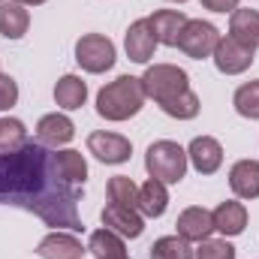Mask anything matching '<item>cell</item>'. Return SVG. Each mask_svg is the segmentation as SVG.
<instances>
[{
	"label": "cell",
	"instance_id": "16",
	"mask_svg": "<svg viewBox=\"0 0 259 259\" xmlns=\"http://www.w3.org/2000/svg\"><path fill=\"white\" fill-rule=\"evenodd\" d=\"M148 24H151L154 36H157V42H163V46H178V36H181V30H184V24H187V15H184L181 9H157V12L148 18Z\"/></svg>",
	"mask_w": 259,
	"mask_h": 259
},
{
	"label": "cell",
	"instance_id": "8",
	"mask_svg": "<svg viewBox=\"0 0 259 259\" xmlns=\"http://www.w3.org/2000/svg\"><path fill=\"white\" fill-rule=\"evenodd\" d=\"M211 58H214V66L223 75H238V72L250 69V64H253V49L241 46L232 36H220V42H217V49H214Z\"/></svg>",
	"mask_w": 259,
	"mask_h": 259
},
{
	"label": "cell",
	"instance_id": "5",
	"mask_svg": "<svg viewBox=\"0 0 259 259\" xmlns=\"http://www.w3.org/2000/svg\"><path fill=\"white\" fill-rule=\"evenodd\" d=\"M115 42L103 33H84L78 42H75V61L84 72H106L115 66Z\"/></svg>",
	"mask_w": 259,
	"mask_h": 259
},
{
	"label": "cell",
	"instance_id": "18",
	"mask_svg": "<svg viewBox=\"0 0 259 259\" xmlns=\"http://www.w3.org/2000/svg\"><path fill=\"white\" fill-rule=\"evenodd\" d=\"M30 27V12L24 9V3L15 0H3L0 3V36L6 39H21Z\"/></svg>",
	"mask_w": 259,
	"mask_h": 259
},
{
	"label": "cell",
	"instance_id": "31",
	"mask_svg": "<svg viewBox=\"0 0 259 259\" xmlns=\"http://www.w3.org/2000/svg\"><path fill=\"white\" fill-rule=\"evenodd\" d=\"M199 3L211 12H235L238 9V0H199Z\"/></svg>",
	"mask_w": 259,
	"mask_h": 259
},
{
	"label": "cell",
	"instance_id": "27",
	"mask_svg": "<svg viewBox=\"0 0 259 259\" xmlns=\"http://www.w3.org/2000/svg\"><path fill=\"white\" fill-rule=\"evenodd\" d=\"M160 109H163L169 118L190 121V118H196V115H199V97H196L193 91H184V94H178V97H172V100L160 103Z\"/></svg>",
	"mask_w": 259,
	"mask_h": 259
},
{
	"label": "cell",
	"instance_id": "34",
	"mask_svg": "<svg viewBox=\"0 0 259 259\" xmlns=\"http://www.w3.org/2000/svg\"><path fill=\"white\" fill-rule=\"evenodd\" d=\"M0 3H3V0H0Z\"/></svg>",
	"mask_w": 259,
	"mask_h": 259
},
{
	"label": "cell",
	"instance_id": "25",
	"mask_svg": "<svg viewBox=\"0 0 259 259\" xmlns=\"http://www.w3.org/2000/svg\"><path fill=\"white\" fill-rule=\"evenodd\" d=\"M30 139H27V127L18 121V118H0V151L9 154V151H18L24 148Z\"/></svg>",
	"mask_w": 259,
	"mask_h": 259
},
{
	"label": "cell",
	"instance_id": "22",
	"mask_svg": "<svg viewBox=\"0 0 259 259\" xmlns=\"http://www.w3.org/2000/svg\"><path fill=\"white\" fill-rule=\"evenodd\" d=\"M88 253H94V259H127V244L118 232L97 229V232H91Z\"/></svg>",
	"mask_w": 259,
	"mask_h": 259
},
{
	"label": "cell",
	"instance_id": "4",
	"mask_svg": "<svg viewBox=\"0 0 259 259\" xmlns=\"http://www.w3.org/2000/svg\"><path fill=\"white\" fill-rule=\"evenodd\" d=\"M142 88H145V97H151L157 106L190 91V75L175 64H154L145 69L142 75Z\"/></svg>",
	"mask_w": 259,
	"mask_h": 259
},
{
	"label": "cell",
	"instance_id": "32",
	"mask_svg": "<svg viewBox=\"0 0 259 259\" xmlns=\"http://www.w3.org/2000/svg\"><path fill=\"white\" fill-rule=\"evenodd\" d=\"M15 3H24V6H39V3H46V0H15Z\"/></svg>",
	"mask_w": 259,
	"mask_h": 259
},
{
	"label": "cell",
	"instance_id": "23",
	"mask_svg": "<svg viewBox=\"0 0 259 259\" xmlns=\"http://www.w3.org/2000/svg\"><path fill=\"white\" fill-rule=\"evenodd\" d=\"M55 160H58V169H61V175H64L69 184H84L88 181V160H84V154L81 151H72V148H66V151H58L55 154Z\"/></svg>",
	"mask_w": 259,
	"mask_h": 259
},
{
	"label": "cell",
	"instance_id": "2",
	"mask_svg": "<svg viewBox=\"0 0 259 259\" xmlns=\"http://www.w3.org/2000/svg\"><path fill=\"white\" fill-rule=\"evenodd\" d=\"M145 88L136 75H118L97 94V112L106 121H130L145 106Z\"/></svg>",
	"mask_w": 259,
	"mask_h": 259
},
{
	"label": "cell",
	"instance_id": "11",
	"mask_svg": "<svg viewBox=\"0 0 259 259\" xmlns=\"http://www.w3.org/2000/svg\"><path fill=\"white\" fill-rule=\"evenodd\" d=\"M187 160L193 163L199 175H214L223 163V145L211 136H196L187 148Z\"/></svg>",
	"mask_w": 259,
	"mask_h": 259
},
{
	"label": "cell",
	"instance_id": "29",
	"mask_svg": "<svg viewBox=\"0 0 259 259\" xmlns=\"http://www.w3.org/2000/svg\"><path fill=\"white\" fill-rule=\"evenodd\" d=\"M196 259H235V247L226 238H205L193 250Z\"/></svg>",
	"mask_w": 259,
	"mask_h": 259
},
{
	"label": "cell",
	"instance_id": "33",
	"mask_svg": "<svg viewBox=\"0 0 259 259\" xmlns=\"http://www.w3.org/2000/svg\"><path fill=\"white\" fill-rule=\"evenodd\" d=\"M172 3H184V0H172Z\"/></svg>",
	"mask_w": 259,
	"mask_h": 259
},
{
	"label": "cell",
	"instance_id": "26",
	"mask_svg": "<svg viewBox=\"0 0 259 259\" xmlns=\"http://www.w3.org/2000/svg\"><path fill=\"white\" fill-rule=\"evenodd\" d=\"M232 106L241 118H250V121H259V81H247L235 91L232 97Z\"/></svg>",
	"mask_w": 259,
	"mask_h": 259
},
{
	"label": "cell",
	"instance_id": "15",
	"mask_svg": "<svg viewBox=\"0 0 259 259\" xmlns=\"http://www.w3.org/2000/svg\"><path fill=\"white\" fill-rule=\"evenodd\" d=\"M211 217H214V229L223 232L226 238H235V235H241L247 229V208L241 202H235V199L220 202L211 211Z\"/></svg>",
	"mask_w": 259,
	"mask_h": 259
},
{
	"label": "cell",
	"instance_id": "21",
	"mask_svg": "<svg viewBox=\"0 0 259 259\" xmlns=\"http://www.w3.org/2000/svg\"><path fill=\"white\" fill-rule=\"evenodd\" d=\"M84 100H88V84H84L78 75L69 72V75H61V78H58V84H55V103H58L64 112L81 109Z\"/></svg>",
	"mask_w": 259,
	"mask_h": 259
},
{
	"label": "cell",
	"instance_id": "14",
	"mask_svg": "<svg viewBox=\"0 0 259 259\" xmlns=\"http://www.w3.org/2000/svg\"><path fill=\"white\" fill-rule=\"evenodd\" d=\"M88 247H81V241L72 232H49L39 244H36V256L39 259H81Z\"/></svg>",
	"mask_w": 259,
	"mask_h": 259
},
{
	"label": "cell",
	"instance_id": "1",
	"mask_svg": "<svg viewBox=\"0 0 259 259\" xmlns=\"http://www.w3.org/2000/svg\"><path fill=\"white\" fill-rule=\"evenodd\" d=\"M78 199L81 190L61 175L58 160L46 145L27 142L18 151H0V205L30 211L49 226L78 232L84 229L78 217Z\"/></svg>",
	"mask_w": 259,
	"mask_h": 259
},
{
	"label": "cell",
	"instance_id": "6",
	"mask_svg": "<svg viewBox=\"0 0 259 259\" xmlns=\"http://www.w3.org/2000/svg\"><path fill=\"white\" fill-rule=\"evenodd\" d=\"M220 42V30L211 24V21H202V18H187L181 36H178V49L193 58V61H202V58H211L214 49Z\"/></svg>",
	"mask_w": 259,
	"mask_h": 259
},
{
	"label": "cell",
	"instance_id": "13",
	"mask_svg": "<svg viewBox=\"0 0 259 259\" xmlns=\"http://www.w3.org/2000/svg\"><path fill=\"white\" fill-rule=\"evenodd\" d=\"M72 136H75V124L66 115H58V112L42 115L39 124H36V142L46 145V148H61L66 142H72Z\"/></svg>",
	"mask_w": 259,
	"mask_h": 259
},
{
	"label": "cell",
	"instance_id": "30",
	"mask_svg": "<svg viewBox=\"0 0 259 259\" xmlns=\"http://www.w3.org/2000/svg\"><path fill=\"white\" fill-rule=\"evenodd\" d=\"M15 103H18V84L12 75L0 72V112H9Z\"/></svg>",
	"mask_w": 259,
	"mask_h": 259
},
{
	"label": "cell",
	"instance_id": "3",
	"mask_svg": "<svg viewBox=\"0 0 259 259\" xmlns=\"http://www.w3.org/2000/svg\"><path fill=\"white\" fill-rule=\"evenodd\" d=\"M145 169H148L151 178H157V181H163V184H178V181L187 175V151H184L178 142L160 139V142L148 145Z\"/></svg>",
	"mask_w": 259,
	"mask_h": 259
},
{
	"label": "cell",
	"instance_id": "28",
	"mask_svg": "<svg viewBox=\"0 0 259 259\" xmlns=\"http://www.w3.org/2000/svg\"><path fill=\"white\" fill-rule=\"evenodd\" d=\"M109 202L136 208V205H139V187L133 184V178H127V175H115V178L109 181Z\"/></svg>",
	"mask_w": 259,
	"mask_h": 259
},
{
	"label": "cell",
	"instance_id": "7",
	"mask_svg": "<svg viewBox=\"0 0 259 259\" xmlns=\"http://www.w3.org/2000/svg\"><path fill=\"white\" fill-rule=\"evenodd\" d=\"M88 151H91L100 163L118 166V163H127V160H130L133 145H130V139L118 136V133L97 130V133H91V136H88Z\"/></svg>",
	"mask_w": 259,
	"mask_h": 259
},
{
	"label": "cell",
	"instance_id": "24",
	"mask_svg": "<svg viewBox=\"0 0 259 259\" xmlns=\"http://www.w3.org/2000/svg\"><path fill=\"white\" fill-rule=\"evenodd\" d=\"M193 247L190 241H184L181 235H163L154 241L151 247V259H193Z\"/></svg>",
	"mask_w": 259,
	"mask_h": 259
},
{
	"label": "cell",
	"instance_id": "9",
	"mask_svg": "<svg viewBox=\"0 0 259 259\" xmlns=\"http://www.w3.org/2000/svg\"><path fill=\"white\" fill-rule=\"evenodd\" d=\"M103 226L118 232L121 238H139L145 232V220L136 208L130 205H118V202H109L103 208Z\"/></svg>",
	"mask_w": 259,
	"mask_h": 259
},
{
	"label": "cell",
	"instance_id": "17",
	"mask_svg": "<svg viewBox=\"0 0 259 259\" xmlns=\"http://www.w3.org/2000/svg\"><path fill=\"white\" fill-rule=\"evenodd\" d=\"M229 187L238 199H256L259 196V163L256 160H238L229 169Z\"/></svg>",
	"mask_w": 259,
	"mask_h": 259
},
{
	"label": "cell",
	"instance_id": "12",
	"mask_svg": "<svg viewBox=\"0 0 259 259\" xmlns=\"http://www.w3.org/2000/svg\"><path fill=\"white\" fill-rule=\"evenodd\" d=\"M178 235L184 238V241H205L211 232H214V217H211V211L208 208H202V205H193V208H184L181 214H178Z\"/></svg>",
	"mask_w": 259,
	"mask_h": 259
},
{
	"label": "cell",
	"instance_id": "10",
	"mask_svg": "<svg viewBox=\"0 0 259 259\" xmlns=\"http://www.w3.org/2000/svg\"><path fill=\"white\" fill-rule=\"evenodd\" d=\"M124 49H127V58L133 64H148L154 58V49H157V36L148 24V18H139L127 27V36H124Z\"/></svg>",
	"mask_w": 259,
	"mask_h": 259
},
{
	"label": "cell",
	"instance_id": "20",
	"mask_svg": "<svg viewBox=\"0 0 259 259\" xmlns=\"http://www.w3.org/2000/svg\"><path fill=\"white\" fill-rule=\"evenodd\" d=\"M139 214L145 217H163L166 208H169V193H166V184L157 181V178H148L142 187H139Z\"/></svg>",
	"mask_w": 259,
	"mask_h": 259
},
{
	"label": "cell",
	"instance_id": "19",
	"mask_svg": "<svg viewBox=\"0 0 259 259\" xmlns=\"http://www.w3.org/2000/svg\"><path fill=\"white\" fill-rule=\"evenodd\" d=\"M229 36L247 49H259V12L256 9H235L229 18Z\"/></svg>",
	"mask_w": 259,
	"mask_h": 259
}]
</instances>
